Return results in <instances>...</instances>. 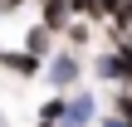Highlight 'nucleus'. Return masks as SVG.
Instances as JSON below:
<instances>
[{"label":"nucleus","instance_id":"nucleus-1","mask_svg":"<svg viewBox=\"0 0 132 127\" xmlns=\"http://www.w3.org/2000/svg\"><path fill=\"white\" fill-rule=\"evenodd\" d=\"M69 0H39V24L49 29V34H64L69 29Z\"/></svg>","mask_w":132,"mask_h":127},{"label":"nucleus","instance_id":"nucleus-2","mask_svg":"<svg viewBox=\"0 0 132 127\" xmlns=\"http://www.w3.org/2000/svg\"><path fill=\"white\" fill-rule=\"evenodd\" d=\"M49 73H54V88H73L78 59H73V54H54V59H49Z\"/></svg>","mask_w":132,"mask_h":127},{"label":"nucleus","instance_id":"nucleus-3","mask_svg":"<svg viewBox=\"0 0 132 127\" xmlns=\"http://www.w3.org/2000/svg\"><path fill=\"white\" fill-rule=\"evenodd\" d=\"M93 122V98H64V127H88Z\"/></svg>","mask_w":132,"mask_h":127},{"label":"nucleus","instance_id":"nucleus-4","mask_svg":"<svg viewBox=\"0 0 132 127\" xmlns=\"http://www.w3.org/2000/svg\"><path fill=\"white\" fill-rule=\"evenodd\" d=\"M49 39H54V34H49L44 24H34V29L24 34V44H29V59H44V54H49Z\"/></svg>","mask_w":132,"mask_h":127},{"label":"nucleus","instance_id":"nucleus-5","mask_svg":"<svg viewBox=\"0 0 132 127\" xmlns=\"http://www.w3.org/2000/svg\"><path fill=\"white\" fill-rule=\"evenodd\" d=\"M0 64H5V69H15V73H24V78H34V73H39V59H29V54H0Z\"/></svg>","mask_w":132,"mask_h":127},{"label":"nucleus","instance_id":"nucleus-6","mask_svg":"<svg viewBox=\"0 0 132 127\" xmlns=\"http://www.w3.org/2000/svg\"><path fill=\"white\" fill-rule=\"evenodd\" d=\"M34 127H64V98H49V103L39 108V122Z\"/></svg>","mask_w":132,"mask_h":127},{"label":"nucleus","instance_id":"nucleus-7","mask_svg":"<svg viewBox=\"0 0 132 127\" xmlns=\"http://www.w3.org/2000/svg\"><path fill=\"white\" fill-rule=\"evenodd\" d=\"M69 15H88V20H98V15H103V0H69Z\"/></svg>","mask_w":132,"mask_h":127},{"label":"nucleus","instance_id":"nucleus-8","mask_svg":"<svg viewBox=\"0 0 132 127\" xmlns=\"http://www.w3.org/2000/svg\"><path fill=\"white\" fill-rule=\"evenodd\" d=\"M64 39H69L73 49H83V44H88V24H69V29H64Z\"/></svg>","mask_w":132,"mask_h":127},{"label":"nucleus","instance_id":"nucleus-9","mask_svg":"<svg viewBox=\"0 0 132 127\" xmlns=\"http://www.w3.org/2000/svg\"><path fill=\"white\" fill-rule=\"evenodd\" d=\"M103 127H127V122H118V117H108V122H103Z\"/></svg>","mask_w":132,"mask_h":127}]
</instances>
